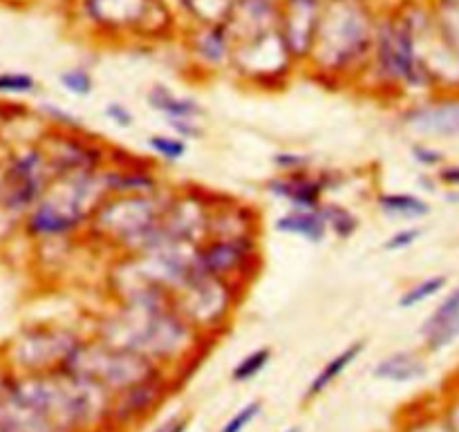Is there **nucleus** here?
<instances>
[{"mask_svg": "<svg viewBox=\"0 0 459 432\" xmlns=\"http://www.w3.org/2000/svg\"><path fill=\"white\" fill-rule=\"evenodd\" d=\"M92 336L146 356L166 372H171L173 365L193 361L202 347L211 343L179 314L173 301L157 305H114L96 319Z\"/></svg>", "mask_w": 459, "mask_h": 432, "instance_id": "nucleus-1", "label": "nucleus"}, {"mask_svg": "<svg viewBox=\"0 0 459 432\" xmlns=\"http://www.w3.org/2000/svg\"><path fill=\"white\" fill-rule=\"evenodd\" d=\"M105 197L101 173L56 178L46 197L25 215V231L37 240H68L86 231Z\"/></svg>", "mask_w": 459, "mask_h": 432, "instance_id": "nucleus-2", "label": "nucleus"}, {"mask_svg": "<svg viewBox=\"0 0 459 432\" xmlns=\"http://www.w3.org/2000/svg\"><path fill=\"white\" fill-rule=\"evenodd\" d=\"M61 370L77 374V377L90 378L113 396L166 372L164 368H160L146 356L114 347L110 343L99 341L96 336L83 338L81 345L68 356Z\"/></svg>", "mask_w": 459, "mask_h": 432, "instance_id": "nucleus-3", "label": "nucleus"}, {"mask_svg": "<svg viewBox=\"0 0 459 432\" xmlns=\"http://www.w3.org/2000/svg\"><path fill=\"white\" fill-rule=\"evenodd\" d=\"M377 74L395 90L430 95V72L417 47V32L410 21H388L377 34Z\"/></svg>", "mask_w": 459, "mask_h": 432, "instance_id": "nucleus-4", "label": "nucleus"}, {"mask_svg": "<svg viewBox=\"0 0 459 432\" xmlns=\"http://www.w3.org/2000/svg\"><path fill=\"white\" fill-rule=\"evenodd\" d=\"M245 292L246 289L233 282L200 271L184 289L175 294L173 303L179 314L211 341L218 334L227 332L229 325L233 323Z\"/></svg>", "mask_w": 459, "mask_h": 432, "instance_id": "nucleus-5", "label": "nucleus"}, {"mask_svg": "<svg viewBox=\"0 0 459 432\" xmlns=\"http://www.w3.org/2000/svg\"><path fill=\"white\" fill-rule=\"evenodd\" d=\"M197 267L209 276L246 289L263 267L260 236L206 237L197 249Z\"/></svg>", "mask_w": 459, "mask_h": 432, "instance_id": "nucleus-6", "label": "nucleus"}, {"mask_svg": "<svg viewBox=\"0 0 459 432\" xmlns=\"http://www.w3.org/2000/svg\"><path fill=\"white\" fill-rule=\"evenodd\" d=\"M54 175L43 146L14 155L3 173V204L12 215H28L50 191Z\"/></svg>", "mask_w": 459, "mask_h": 432, "instance_id": "nucleus-7", "label": "nucleus"}, {"mask_svg": "<svg viewBox=\"0 0 459 432\" xmlns=\"http://www.w3.org/2000/svg\"><path fill=\"white\" fill-rule=\"evenodd\" d=\"M83 334L70 328H37L19 341V363L29 374H47L63 368L68 356L81 345Z\"/></svg>", "mask_w": 459, "mask_h": 432, "instance_id": "nucleus-8", "label": "nucleus"}, {"mask_svg": "<svg viewBox=\"0 0 459 432\" xmlns=\"http://www.w3.org/2000/svg\"><path fill=\"white\" fill-rule=\"evenodd\" d=\"M321 38H323V46H316L314 50H323L321 52L323 68L328 72L341 74L359 65L368 56L372 34L361 12H347V16H343L341 23L332 32L316 37V41Z\"/></svg>", "mask_w": 459, "mask_h": 432, "instance_id": "nucleus-9", "label": "nucleus"}, {"mask_svg": "<svg viewBox=\"0 0 459 432\" xmlns=\"http://www.w3.org/2000/svg\"><path fill=\"white\" fill-rule=\"evenodd\" d=\"M50 160L52 175L68 178V175L101 173L108 166L110 146L99 139L86 137V132H54L52 146H43Z\"/></svg>", "mask_w": 459, "mask_h": 432, "instance_id": "nucleus-10", "label": "nucleus"}, {"mask_svg": "<svg viewBox=\"0 0 459 432\" xmlns=\"http://www.w3.org/2000/svg\"><path fill=\"white\" fill-rule=\"evenodd\" d=\"M399 126L428 139L459 137V96L430 95L399 110Z\"/></svg>", "mask_w": 459, "mask_h": 432, "instance_id": "nucleus-11", "label": "nucleus"}, {"mask_svg": "<svg viewBox=\"0 0 459 432\" xmlns=\"http://www.w3.org/2000/svg\"><path fill=\"white\" fill-rule=\"evenodd\" d=\"M264 191L269 197L278 202H285L287 209L298 211H316L321 209L328 193L321 184L319 170H307V173L294 175H273L264 182Z\"/></svg>", "mask_w": 459, "mask_h": 432, "instance_id": "nucleus-12", "label": "nucleus"}, {"mask_svg": "<svg viewBox=\"0 0 459 432\" xmlns=\"http://www.w3.org/2000/svg\"><path fill=\"white\" fill-rule=\"evenodd\" d=\"M108 197L113 195H157L166 191L155 164L148 160H137L123 166H105L101 170Z\"/></svg>", "mask_w": 459, "mask_h": 432, "instance_id": "nucleus-13", "label": "nucleus"}, {"mask_svg": "<svg viewBox=\"0 0 459 432\" xmlns=\"http://www.w3.org/2000/svg\"><path fill=\"white\" fill-rule=\"evenodd\" d=\"M260 236V215L236 197L215 195L209 220V237Z\"/></svg>", "mask_w": 459, "mask_h": 432, "instance_id": "nucleus-14", "label": "nucleus"}, {"mask_svg": "<svg viewBox=\"0 0 459 432\" xmlns=\"http://www.w3.org/2000/svg\"><path fill=\"white\" fill-rule=\"evenodd\" d=\"M166 390H169V372H162L157 377L148 378V381L139 383V386L130 387V390L121 392V395H114L110 417L119 419V421H130V419L141 417L157 401H162Z\"/></svg>", "mask_w": 459, "mask_h": 432, "instance_id": "nucleus-15", "label": "nucleus"}, {"mask_svg": "<svg viewBox=\"0 0 459 432\" xmlns=\"http://www.w3.org/2000/svg\"><path fill=\"white\" fill-rule=\"evenodd\" d=\"M428 361L417 350H395L372 365V378L395 386H408L428 377Z\"/></svg>", "mask_w": 459, "mask_h": 432, "instance_id": "nucleus-16", "label": "nucleus"}, {"mask_svg": "<svg viewBox=\"0 0 459 432\" xmlns=\"http://www.w3.org/2000/svg\"><path fill=\"white\" fill-rule=\"evenodd\" d=\"M146 105L150 110H155L157 114H162L166 121H182V119H197V121H202L206 114L200 101L193 99V96L178 95V92H173L164 83H157V86H153L146 92Z\"/></svg>", "mask_w": 459, "mask_h": 432, "instance_id": "nucleus-17", "label": "nucleus"}, {"mask_svg": "<svg viewBox=\"0 0 459 432\" xmlns=\"http://www.w3.org/2000/svg\"><path fill=\"white\" fill-rule=\"evenodd\" d=\"M365 350H368V338H356V341L347 343V345L343 347L338 354H334L332 359H330L328 363H325L323 368L314 374V378H312L310 386H307V390H305L303 399L305 401L319 399V396L323 395V392L328 390L334 381H338V378H341L343 374H346L347 370H350L352 365L361 359V354H363Z\"/></svg>", "mask_w": 459, "mask_h": 432, "instance_id": "nucleus-18", "label": "nucleus"}, {"mask_svg": "<svg viewBox=\"0 0 459 432\" xmlns=\"http://www.w3.org/2000/svg\"><path fill=\"white\" fill-rule=\"evenodd\" d=\"M273 228L285 236H294L305 240L307 245L321 246L330 237L328 227H325L321 211H298V209H287L285 213L278 215L273 220Z\"/></svg>", "mask_w": 459, "mask_h": 432, "instance_id": "nucleus-19", "label": "nucleus"}, {"mask_svg": "<svg viewBox=\"0 0 459 432\" xmlns=\"http://www.w3.org/2000/svg\"><path fill=\"white\" fill-rule=\"evenodd\" d=\"M379 213L388 220H399V222H419V220L428 218L432 211L430 202L426 200L419 193H410V191H386L379 193L377 200Z\"/></svg>", "mask_w": 459, "mask_h": 432, "instance_id": "nucleus-20", "label": "nucleus"}, {"mask_svg": "<svg viewBox=\"0 0 459 432\" xmlns=\"http://www.w3.org/2000/svg\"><path fill=\"white\" fill-rule=\"evenodd\" d=\"M321 218H323L325 227H328L330 236H334L337 240L347 242L359 233L361 228V220L350 206L341 204V202H332L325 200L321 204Z\"/></svg>", "mask_w": 459, "mask_h": 432, "instance_id": "nucleus-21", "label": "nucleus"}, {"mask_svg": "<svg viewBox=\"0 0 459 432\" xmlns=\"http://www.w3.org/2000/svg\"><path fill=\"white\" fill-rule=\"evenodd\" d=\"M446 287H448V276H444V273H432V276L421 278V280L405 287L399 301H396V307L399 310H414V307L441 296L446 292Z\"/></svg>", "mask_w": 459, "mask_h": 432, "instance_id": "nucleus-22", "label": "nucleus"}, {"mask_svg": "<svg viewBox=\"0 0 459 432\" xmlns=\"http://www.w3.org/2000/svg\"><path fill=\"white\" fill-rule=\"evenodd\" d=\"M455 319H459V285L448 289V292L441 296V301L432 307V312L423 319L421 328H419V336H421L423 341V338L439 332L441 328H446V325Z\"/></svg>", "mask_w": 459, "mask_h": 432, "instance_id": "nucleus-23", "label": "nucleus"}, {"mask_svg": "<svg viewBox=\"0 0 459 432\" xmlns=\"http://www.w3.org/2000/svg\"><path fill=\"white\" fill-rule=\"evenodd\" d=\"M146 148L157 162H166V164H178L188 153L187 141L179 139L173 132H153L146 139Z\"/></svg>", "mask_w": 459, "mask_h": 432, "instance_id": "nucleus-24", "label": "nucleus"}, {"mask_svg": "<svg viewBox=\"0 0 459 432\" xmlns=\"http://www.w3.org/2000/svg\"><path fill=\"white\" fill-rule=\"evenodd\" d=\"M273 359V350L269 345H260L255 350H251L249 354L242 356L236 363V368L231 370V381L233 383H249L254 378H258L264 370L269 368Z\"/></svg>", "mask_w": 459, "mask_h": 432, "instance_id": "nucleus-25", "label": "nucleus"}, {"mask_svg": "<svg viewBox=\"0 0 459 432\" xmlns=\"http://www.w3.org/2000/svg\"><path fill=\"white\" fill-rule=\"evenodd\" d=\"M197 52H200L202 59L211 65H220L229 59L231 54V47H229V34L227 28L222 25H213V28L206 29L204 34L197 41Z\"/></svg>", "mask_w": 459, "mask_h": 432, "instance_id": "nucleus-26", "label": "nucleus"}, {"mask_svg": "<svg viewBox=\"0 0 459 432\" xmlns=\"http://www.w3.org/2000/svg\"><path fill=\"white\" fill-rule=\"evenodd\" d=\"M271 166L278 175H294L314 170V157L300 151H278L273 153Z\"/></svg>", "mask_w": 459, "mask_h": 432, "instance_id": "nucleus-27", "label": "nucleus"}, {"mask_svg": "<svg viewBox=\"0 0 459 432\" xmlns=\"http://www.w3.org/2000/svg\"><path fill=\"white\" fill-rule=\"evenodd\" d=\"M410 157H413L414 164L421 166V169L428 170V173H432V170L437 173V170L448 162V157H446V153L441 151V148H437L435 144L423 139H417L410 144Z\"/></svg>", "mask_w": 459, "mask_h": 432, "instance_id": "nucleus-28", "label": "nucleus"}, {"mask_svg": "<svg viewBox=\"0 0 459 432\" xmlns=\"http://www.w3.org/2000/svg\"><path fill=\"white\" fill-rule=\"evenodd\" d=\"M61 86L65 92L74 96H90L95 92V77H92L90 70L86 68H70L65 72H61L59 77Z\"/></svg>", "mask_w": 459, "mask_h": 432, "instance_id": "nucleus-29", "label": "nucleus"}, {"mask_svg": "<svg viewBox=\"0 0 459 432\" xmlns=\"http://www.w3.org/2000/svg\"><path fill=\"white\" fill-rule=\"evenodd\" d=\"M423 236H426V228H423L421 224H408V227L396 228L395 233H390V236L386 237L383 251H386V253H401V251H408L413 249Z\"/></svg>", "mask_w": 459, "mask_h": 432, "instance_id": "nucleus-30", "label": "nucleus"}, {"mask_svg": "<svg viewBox=\"0 0 459 432\" xmlns=\"http://www.w3.org/2000/svg\"><path fill=\"white\" fill-rule=\"evenodd\" d=\"M43 114L47 121L56 128L59 132H86V123L70 110L61 108V105H43Z\"/></svg>", "mask_w": 459, "mask_h": 432, "instance_id": "nucleus-31", "label": "nucleus"}, {"mask_svg": "<svg viewBox=\"0 0 459 432\" xmlns=\"http://www.w3.org/2000/svg\"><path fill=\"white\" fill-rule=\"evenodd\" d=\"M260 412H263V401L260 399L249 401V403L242 405V408L238 410V412L233 414L222 428H220V432H245L246 428L260 417Z\"/></svg>", "mask_w": 459, "mask_h": 432, "instance_id": "nucleus-32", "label": "nucleus"}, {"mask_svg": "<svg viewBox=\"0 0 459 432\" xmlns=\"http://www.w3.org/2000/svg\"><path fill=\"white\" fill-rule=\"evenodd\" d=\"M0 92L3 95H32L37 92V79L25 72L0 74Z\"/></svg>", "mask_w": 459, "mask_h": 432, "instance_id": "nucleus-33", "label": "nucleus"}, {"mask_svg": "<svg viewBox=\"0 0 459 432\" xmlns=\"http://www.w3.org/2000/svg\"><path fill=\"white\" fill-rule=\"evenodd\" d=\"M166 126H169V132L178 135L179 139H184V141H187V144H188V141L204 139V135H206L204 126H202V121H197V119H182V121H166Z\"/></svg>", "mask_w": 459, "mask_h": 432, "instance_id": "nucleus-34", "label": "nucleus"}, {"mask_svg": "<svg viewBox=\"0 0 459 432\" xmlns=\"http://www.w3.org/2000/svg\"><path fill=\"white\" fill-rule=\"evenodd\" d=\"M104 117L108 119L113 126L121 128V130H128V128L135 126V114H132V110L128 108L126 104H121V101H110V104H105Z\"/></svg>", "mask_w": 459, "mask_h": 432, "instance_id": "nucleus-35", "label": "nucleus"}, {"mask_svg": "<svg viewBox=\"0 0 459 432\" xmlns=\"http://www.w3.org/2000/svg\"><path fill=\"white\" fill-rule=\"evenodd\" d=\"M319 178L328 195H334V193L343 191V188L347 187V182H350V178H347L343 170H337V169H321Z\"/></svg>", "mask_w": 459, "mask_h": 432, "instance_id": "nucleus-36", "label": "nucleus"}, {"mask_svg": "<svg viewBox=\"0 0 459 432\" xmlns=\"http://www.w3.org/2000/svg\"><path fill=\"white\" fill-rule=\"evenodd\" d=\"M437 182L441 188H448V191H459V164L455 162H446L439 170H437Z\"/></svg>", "mask_w": 459, "mask_h": 432, "instance_id": "nucleus-37", "label": "nucleus"}, {"mask_svg": "<svg viewBox=\"0 0 459 432\" xmlns=\"http://www.w3.org/2000/svg\"><path fill=\"white\" fill-rule=\"evenodd\" d=\"M405 432H453V428L448 426L446 417H428L410 426Z\"/></svg>", "mask_w": 459, "mask_h": 432, "instance_id": "nucleus-38", "label": "nucleus"}, {"mask_svg": "<svg viewBox=\"0 0 459 432\" xmlns=\"http://www.w3.org/2000/svg\"><path fill=\"white\" fill-rule=\"evenodd\" d=\"M417 187L421 188V193H437L439 191V182H437V175L435 173H421L417 178Z\"/></svg>", "mask_w": 459, "mask_h": 432, "instance_id": "nucleus-39", "label": "nucleus"}, {"mask_svg": "<svg viewBox=\"0 0 459 432\" xmlns=\"http://www.w3.org/2000/svg\"><path fill=\"white\" fill-rule=\"evenodd\" d=\"M444 417H446V421H448V426L453 428V432H459V395L450 401L448 408H446V412H444Z\"/></svg>", "mask_w": 459, "mask_h": 432, "instance_id": "nucleus-40", "label": "nucleus"}, {"mask_svg": "<svg viewBox=\"0 0 459 432\" xmlns=\"http://www.w3.org/2000/svg\"><path fill=\"white\" fill-rule=\"evenodd\" d=\"M162 426H164V430H162V432H187L188 419L187 417H179V414H175V417L166 419V421L162 423Z\"/></svg>", "mask_w": 459, "mask_h": 432, "instance_id": "nucleus-41", "label": "nucleus"}, {"mask_svg": "<svg viewBox=\"0 0 459 432\" xmlns=\"http://www.w3.org/2000/svg\"><path fill=\"white\" fill-rule=\"evenodd\" d=\"M282 432H303V430H300L298 426H291V428H287V430H282Z\"/></svg>", "mask_w": 459, "mask_h": 432, "instance_id": "nucleus-42", "label": "nucleus"}]
</instances>
